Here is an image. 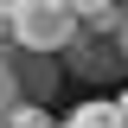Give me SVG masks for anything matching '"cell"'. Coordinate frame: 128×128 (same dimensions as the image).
Masks as SVG:
<instances>
[{
    "instance_id": "6da1fadb",
    "label": "cell",
    "mask_w": 128,
    "mask_h": 128,
    "mask_svg": "<svg viewBox=\"0 0 128 128\" xmlns=\"http://www.w3.org/2000/svg\"><path fill=\"white\" fill-rule=\"evenodd\" d=\"M70 38H77V6L70 0H13V38L6 45L38 51V58H58Z\"/></svg>"
},
{
    "instance_id": "277c9868",
    "label": "cell",
    "mask_w": 128,
    "mask_h": 128,
    "mask_svg": "<svg viewBox=\"0 0 128 128\" xmlns=\"http://www.w3.org/2000/svg\"><path fill=\"white\" fill-rule=\"evenodd\" d=\"M64 128H122V122H115V102L109 96H90V102H77V109L64 115Z\"/></svg>"
},
{
    "instance_id": "7a4b0ae2",
    "label": "cell",
    "mask_w": 128,
    "mask_h": 128,
    "mask_svg": "<svg viewBox=\"0 0 128 128\" xmlns=\"http://www.w3.org/2000/svg\"><path fill=\"white\" fill-rule=\"evenodd\" d=\"M0 64H6V77H13L19 102H32V109H45L51 96H58V58H38V51L0 45Z\"/></svg>"
},
{
    "instance_id": "5b68a950",
    "label": "cell",
    "mask_w": 128,
    "mask_h": 128,
    "mask_svg": "<svg viewBox=\"0 0 128 128\" xmlns=\"http://www.w3.org/2000/svg\"><path fill=\"white\" fill-rule=\"evenodd\" d=\"M0 128H51V115H45V109H32V102H19V109L6 115Z\"/></svg>"
},
{
    "instance_id": "52a82bcc",
    "label": "cell",
    "mask_w": 128,
    "mask_h": 128,
    "mask_svg": "<svg viewBox=\"0 0 128 128\" xmlns=\"http://www.w3.org/2000/svg\"><path fill=\"white\" fill-rule=\"evenodd\" d=\"M13 38V0H0V45Z\"/></svg>"
},
{
    "instance_id": "8992f818",
    "label": "cell",
    "mask_w": 128,
    "mask_h": 128,
    "mask_svg": "<svg viewBox=\"0 0 128 128\" xmlns=\"http://www.w3.org/2000/svg\"><path fill=\"white\" fill-rule=\"evenodd\" d=\"M115 51H122V64H128V6L115 13Z\"/></svg>"
},
{
    "instance_id": "3957f363",
    "label": "cell",
    "mask_w": 128,
    "mask_h": 128,
    "mask_svg": "<svg viewBox=\"0 0 128 128\" xmlns=\"http://www.w3.org/2000/svg\"><path fill=\"white\" fill-rule=\"evenodd\" d=\"M64 70L83 77V83H115L128 64H122V51H115V38H90V32H77V38L64 45Z\"/></svg>"
},
{
    "instance_id": "ba28073f",
    "label": "cell",
    "mask_w": 128,
    "mask_h": 128,
    "mask_svg": "<svg viewBox=\"0 0 128 128\" xmlns=\"http://www.w3.org/2000/svg\"><path fill=\"white\" fill-rule=\"evenodd\" d=\"M115 122H122V128H128V90H122V96H115Z\"/></svg>"
}]
</instances>
